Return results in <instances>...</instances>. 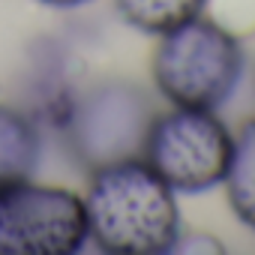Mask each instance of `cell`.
<instances>
[{
    "label": "cell",
    "mask_w": 255,
    "mask_h": 255,
    "mask_svg": "<svg viewBox=\"0 0 255 255\" xmlns=\"http://www.w3.org/2000/svg\"><path fill=\"white\" fill-rule=\"evenodd\" d=\"M42 6H51V9H75V6H84L90 0H36Z\"/></svg>",
    "instance_id": "cell-11"
},
{
    "label": "cell",
    "mask_w": 255,
    "mask_h": 255,
    "mask_svg": "<svg viewBox=\"0 0 255 255\" xmlns=\"http://www.w3.org/2000/svg\"><path fill=\"white\" fill-rule=\"evenodd\" d=\"M42 135L36 123L9 105H0V186L21 183L36 174Z\"/></svg>",
    "instance_id": "cell-6"
},
{
    "label": "cell",
    "mask_w": 255,
    "mask_h": 255,
    "mask_svg": "<svg viewBox=\"0 0 255 255\" xmlns=\"http://www.w3.org/2000/svg\"><path fill=\"white\" fill-rule=\"evenodd\" d=\"M171 252L174 255H189V252H210V255H216V252H225V246L207 231H195V234H183L180 231V237H177Z\"/></svg>",
    "instance_id": "cell-10"
},
{
    "label": "cell",
    "mask_w": 255,
    "mask_h": 255,
    "mask_svg": "<svg viewBox=\"0 0 255 255\" xmlns=\"http://www.w3.org/2000/svg\"><path fill=\"white\" fill-rule=\"evenodd\" d=\"M204 12L237 39L255 33V0H207Z\"/></svg>",
    "instance_id": "cell-9"
},
{
    "label": "cell",
    "mask_w": 255,
    "mask_h": 255,
    "mask_svg": "<svg viewBox=\"0 0 255 255\" xmlns=\"http://www.w3.org/2000/svg\"><path fill=\"white\" fill-rule=\"evenodd\" d=\"M243 69V42L207 12L162 33L150 57L156 93L180 108H222L237 90Z\"/></svg>",
    "instance_id": "cell-2"
},
{
    "label": "cell",
    "mask_w": 255,
    "mask_h": 255,
    "mask_svg": "<svg viewBox=\"0 0 255 255\" xmlns=\"http://www.w3.org/2000/svg\"><path fill=\"white\" fill-rule=\"evenodd\" d=\"M114 6L129 27L147 36H162L204 15L207 0H114Z\"/></svg>",
    "instance_id": "cell-8"
},
{
    "label": "cell",
    "mask_w": 255,
    "mask_h": 255,
    "mask_svg": "<svg viewBox=\"0 0 255 255\" xmlns=\"http://www.w3.org/2000/svg\"><path fill=\"white\" fill-rule=\"evenodd\" d=\"M222 186L234 216L255 231V117L234 132L231 162Z\"/></svg>",
    "instance_id": "cell-7"
},
{
    "label": "cell",
    "mask_w": 255,
    "mask_h": 255,
    "mask_svg": "<svg viewBox=\"0 0 255 255\" xmlns=\"http://www.w3.org/2000/svg\"><path fill=\"white\" fill-rule=\"evenodd\" d=\"M87 243L84 198L66 186H0V255H75Z\"/></svg>",
    "instance_id": "cell-5"
},
{
    "label": "cell",
    "mask_w": 255,
    "mask_h": 255,
    "mask_svg": "<svg viewBox=\"0 0 255 255\" xmlns=\"http://www.w3.org/2000/svg\"><path fill=\"white\" fill-rule=\"evenodd\" d=\"M231 144L234 132L216 111L171 105L153 117L141 156L177 195H201L222 186Z\"/></svg>",
    "instance_id": "cell-4"
},
{
    "label": "cell",
    "mask_w": 255,
    "mask_h": 255,
    "mask_svg": "<svg viewBox=\"0 0 255 255\" xmlns=\"http://www.w3.org/2000/svg\"><path fill=\"white\" fill-rule=\"evenodd\" d=\"M84 213L87 240L111 255H165L183 231L177 192L144 156L90 171Z\"/></svg>",
    "instance_id": "cell-1"
},
{
    "label": "cell",
    "mask_w": 255,
    "mask_h": 255,
    "mask_svg": "<svg viewBox=\"0 0 255 255\" xmlns=\"http://www.w3.org/2000/svg\"><path fill=\"white\" fill-rule=\"evenodd\" d=\"M153 117V99L138 81L102 78L66 105L60 129L72 159L84 171H96L141 156Z\"/></svg>",
    "instance_id": "cell-3"
}]
</instances>
